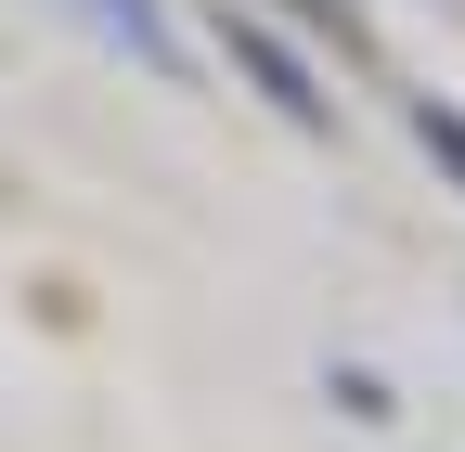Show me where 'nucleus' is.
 <instances>
[{"mask_svg":"<svg viewBox=\"0 0 465 452\" xmlns=\"http://www.w3.org/2000/svg\"><path fill=\"white\" fill-rule=\"evenodd\" d=\"M207 39H220L232 65L259 78V103H272L284 130H336V103H323V78H311V65H298V52H284V39H272L259 14H246V0H220V14H207Z\"/></svg>","mask_w":465,"mask_h":452,"instance_id":"obj_1","label":"nucleus"},{"mask_svg":"<svg viewBox=\"0 0 465 452\" xmlns=\"http://www.w3.org/2000/svg\"><path fill=\"white\" fill-rule=\"evenodd\" d=\"M78 14H91V26H104L116 52H130L143 78H168V91L194 78V52H182V26H168V0H78Z\"/></svg>","mask_w":465,"mask_h":452,"instance_id":"obj_2","label":"nucleus"},{"mask_svg":"<svg viewBox=\"0 0 465 452\" xmlns=\"http://www.w3.org/2000/svg\"><path fill=\"white\" fill-rule=\"evenodd\" d=\"M401 117H414V142H427V155L452 168V182H465V117H452V103H440V91H414Z\"/></svg>","mask_w":465,"mask_h":452,"instance_id":"obj_3","label":"nucleus"},{"mask_svg":"<svg viewBox=\"0 0 465 452\" xmlns=\"http://www.w3.org/2000/svg\"><path fill=\"white\" fill-rule=\"evenodd\" d=\"M284 14H311V26H336V52H362V14L349 0H284Z\"/></svg>","mask_w":465,"mask_h":452,"instance_id":"obj_4","label":"nucleus"}]
</instances>
